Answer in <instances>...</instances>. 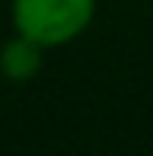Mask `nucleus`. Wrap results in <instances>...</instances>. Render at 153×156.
<instances>
[{
	"label": "nucleus",
	"instance_id": "f257e3e1",
	"mask_svg": "<svg viewBox=\"0 0 153 156\" xmlns=\"http://www.w3.org/2000/svg\"><path fill=\"white\" fill-rule=\"evenodd\" d=\"M96 0H13V32L38 41L41 48H61L80 38L96 19Z\"/></svg>",
	"mask_w": 153,
	"mask_h": 156
},
{
	"label": "nucleus",
	"instance_id": "f03ea898",
	"mask_svg": "<svg viewBox=\"0 0 153 156\" xmlns=\"http://www.w3.org/2000/svg\"><path fill=\"white\" fill-rule=\"evenodd\" d=\"M45 51L48 48H41L38 41H32V38H26V35L16 32L0 48V73H3V80H10V83L35 80L41 64H45Z\"/></svg>",
	"mask_w": 153,
	"mask_h": 156
}]
</instances>
